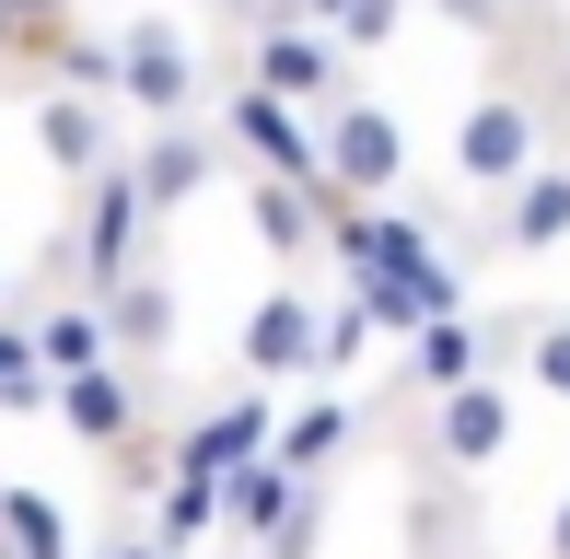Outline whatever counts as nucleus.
<instances>
[{
    "instance_id": "nucleus-22",
    "label": "nucleus",
    "mask_w": 570,
    "mask_h": 559,
    "mask_svg": "<svg viewBox=\"0 0 570 559\" xmlns=\"http://www.w3.org/2000/svg\"><path fill=\"white\" fill-rule=\"evenodd\" d=\"M303 12L326 23L338 47H396V23H407V0H303Z\"/></svg>"
},
{
    "instance_id": "nucleus-1",
    "label": "nucleus",
    "mask_w": 570,
    "mask_h": 559,
    "mask_svg": "<svg viewBox=\"0 0 570 559\" xmlns=\"http://www.w3.org/2000/svg\"><path fill=\"white\" fill-rule=\"evenodd\" d=\"M548 106H535L524 82H489V94H465V117H454V187L465 198H501L512 175H535L548 164Z\"/></svg>"
},
{
    "instance_id": "nucleus-9",
    "label": "nucleus",
    "mask_w": 570,
    "mask_h": 559,
    "mask_svg": "<svg viewBox=\"0 0 570 559\" xmlns=\"http://www.w3.org/2000/svg\"><path fill=\"white\" fill-rule=\"evenodd\" d=\"M59 420L82 431L94 454H128V443H140V362H117V350H106V362H70L59 373Z\"/></svg>"
},
{
    "instance_id": "nucleus-4",
    "label": "nucleus",
    "mask_w": 570,
    "mask_h": 559,
    "mask_svg": "<svg viewBox=\"0 0 570 559\" xmlns=\"http://www.w3.org/2000/svg\"><path fill=\"white\" fill-rule=\"evenodd\" d=\"M117 94L140 117H198V94H210V70H198L187 23L175 12H128L117 23Z\"/></svg>"
},
{
    "instance_id": "nucleus-24",
    "label": "nucleus",
    "mask_w": 570,
    "mask_h": 559,
    "mask_svg": "<svg viewBox=\"0 0 570 559\" xmlns=\"http://www.w3.org/2000/svg\"><path fill=\"white\" fill-rule=\"evenodd\" d=\"M373 339H384V326H373V303H361V292H338V303H326V373H350Z\"/></svg>"
},
{
    "instance_id": "nucleus-6",
    "label": "nucleus",
    "mask_w": 570,
    "mask_h": 559,
    "mask_svg": "<svg viewBox=\"0 0 570 559\" xmlns=\"http://www.w3.org/2000/svg\"><path fill=\"white\" fill-rule=\"evenodd\" d=\"M140 234H151V187H140V164L82 175V222H70V257L94 268V292H106L117 268H140Z\"/></svg>"
},
{
    "instance_id": "nucleus-17",
    "label": "nucleus",
    "mask_w": 570,
    "mask_h": 559,
    "mask_svg": "<svg viewBox=\"0 0 570 559\" xmlns=\"http://www.w3.org/2000/svg\"><path fill=\"white\" fill-rule=\"evenodd\" d=\"M222 501H233V467H198V454H175V478L151 490V537L164 548H198L222 524Z\"/></svg>"
},
{
    "instance_id": "nucleus-14",
    "label": "nucleus",
    "mask_w": 570,
    "mask_h": 559,
    "mask_svg": "<svg viewBox=\"0 0 570 559\" xmlns=\"http://www.w3.org/2000/svg\"><path fill=\"white\" fill-rule=\"evenodd\" d=\"M501 245H512V257H559V245H570V164H559V151L501 187Z\"/></svg>"
},
{
    "instance_id": "nucleus-20",
    "label": "nucleus",
    "mask_w": 570,
    "mask_h": 559,
    "mask_svg": "<svg viewBox=\"0 0 570 559\" xmlns=\"http://www.w3.org/2000/svg\"><path fill=\"white\" fill-rule=\"evenodd\" d=\"M36 350H47V373H70V362H106V303H47L36 315Z\"/></svg>"
},
{
    "instance_id": "nucleus-10",
    "label": "nucleus",
    "mask_w": 570,
    "mask_h": 559,
    "mask_svg": "<svg viewBox=\"0 0 570 559\" xmlns=\"http://www.w3.org/2000/svg\"><path fill=\"white\" fill-rule=\"evenodd\" d=\"M36 151L70 175V187H82V175H106V164H117L106 94H94V82H47V94H36Z\"/></svg>"
},
{
    "instance_id": "nucleus-28",
    "label": "nucleus",
    "mask_w": 570,
    "mask_h": 559,
    "mask_svg": "<svg viewBox=\"0 0 570 559\" xmlns=\"http://www.w3.org/2000/svg\"><path fill=\"white\" fill-rule=\"evenodd\" d=\"M548 559H570V490H559V513H548Z\"/></svg>"
},
{
    "instance_id": "nucleus-7",
    "label": "nucleus",
    "mask_w": 570,
    "mask_h": 559,
    "mask_svg": "<svg viewBox=\"0 0 570 559\" xmlns=\"http://www.w3.org/2000/svg\"><path fill=\"white\" fill-rule=\"evenodd\" d=\"M326 175H338V198H384L407 175V129L373 94H338V106H326Z\"/></svg>"
},
{
    "instance_id": "nucleus-21",
    "label": "nucleus",
    "mask_w": 570,
    "mask_h": 559,
    "mask_svg": "<svg viewBox=\"0 0 570 559\" xmlns=\"http://www.w3.org/2000/svg\"><path fill=\"white\" fill-rule=\"evenodd\" d=\"M350 431H361V420H350V396H303V409L279 420V454H292V467H326Z\"/></svg>"
},
{
    "instance_id": "nucleus-13",
    "label": "nucleus",
    "mask_w": 570,
    "mask_h": 559,
    "mask_svg": "<svg viewBox=\"0 0 570 559\" xmlns=\"http://www.w3.org/2000/svg\"><path fill=\"white\" fill-rule=\"evenodd\" d=\"M222 151H233V140H210L198 117H151V140H140V187H151V210H187V198L222 175Z\"/></svg>"
},
{
    "instance_id": "nucleus-11",
    "label": "nucleus",
    "mask_w": 570,
    "mask_h": 559,
    "mask_svg": "<svg viewBox=\"0 0 570 559\" xmlns=\"http://www.w3.org/2000/svg\"><path fill=\"white\" fill-rule=\"evenodd\" d=\"M94 303H106V339H117V362H140V373L164 362V350H175V326H187V315H175V280H164V268H117Z\"/></svg>"
},
{
    "instance_id": "nucleus-5",
    "label": "nucleus",
    "mask_w": 570,
    "mask_h": 559,
    "mask_svg": "<svg viewBox=\"0 0 570 559\" xmlns=\"http://www.w3.org/2000/svg\"><path fill=\"white\" fill-rule=\"evenodd\" d=\"M233 362H245L256 385H292V373H326V303L303 292V280L256 292V303H245V326H233Z\"/></svg>"
},
{
    "instance_id": "nucleus-27",
    "label": "nucleus",
    "mask_w": 570,
    "mask_h": 559,
    "mask_svg": "<svg viewBox=\"0 0 570 559\" xmlns=\"http://www.w3.org/2000/svg\"><path fill=\"white\" fill-rule=\"evenodd\" d=\"M233 23H268V12H303V0H222Z\"/></svg>"
},
{
    "instance_id": "nucleus-25",
    "label": "nucleus",
    "mask_w": 570,
    "mask_h": 559,
    "mask_svg": "<svg viewBox=\"0 0 570 559\" xmlns=\"http://www.w3.org/2000/svg\"><path fill=\"white\" fill-rule=\"evenodd\" d=\"M431 12H443V23H465V36H489V47L512 36V0H431Z\"/></svg>"
},
{
    "instance_id": "nucleus-23",
    "label": "nucleus",
    "mask_w": 570,
    "mask_h": 559,
    "mask_svg": "<svg viewBox=\"0 0 570 559\" xmlns=\"http://www.w3.org/2000/svg\"><path fill=\"white\" fill-rule=\"evenodd\" d=\"M524 385L548 396V409H570V315H535L524 326Z\"/></svg>"
},
{
    "instance_id": "nucleus-18",
    "label": "nucleus",
    "mask_w": 570,
    "mask_h": 559,
    "mask_svg": "<svg viewBox=\"0 0 570 559\" xmlns=\"http://www.w3.org/2000/svg\"><path fill=\"white\" fill-rule=\"evenodd\" d=\"M23 59H36L47 82H94V94H117V36H94V23H47Z\"/></svg>"
},
{
    "instance_id": "nucleus-26",
    "label": "nucleus",
    "mask_w": 570,
    "mask_h": 559,
    "mask_svg": "<svg viewBox=\"0 0 570 559\" xmlns=\"http://www.w3.org/2000/svg\"><path fill=\"white\" fill-rule=\"evenodd\" d=\"M106 559H187V548H164V537H117Z\"/></svg>"
},
{
    "instance_id": "nucleus-16",
    "label": "nucleus",
    "mask_w": 570,
    "mask_h": 559,
    "mask_svg": "<svg viewBox=\"0 0 570 559\" xmlns=\"http://www.w3.org/2000/svg\"><path fill=\"white\" fill-rule=\"evenodd\" d=\"M268 443H279V409H268V385H245V396H222V409H198L175 454H198V467H245V454H268Z\"/></svg>"
},
{
    "instance_id": "nucleus-2",
    "label": "nucleus",
    "mask_w": 570,
    "mask_h": 559,
    "mask_svg": "<svg viewBox=\"0 0 570 559\" xmlns=\"http://www.w3.org/2000/svg\"><path fill=\"white\" fill-rule=\"evenodd\" d=\"M222 140L245 151L256 175L338 187V175H326V117H315V106H292V94H268V82H233V94H222Z\"/></svg>"
},
{
    "instance_id": "nucleus-15",
    "label": "nucleus",
    "mask_w": 570,
    "mask_h": 559,
    "mask_svg": "<svg viewBox=\"0 0 570 559\" xmlns=\"http://www.w3.org/2000/svg\"><path fill=\"white\" fill-rule=\"evenodd\" d=\"M478 373H489V326L454 303V315H431L420 339H407V373H396V385L407 396H443V385H478Z\"/></svg>"
},
{
    "instance_id": "nucleus-3",
    "label": "nucleus",
    "mask_w": 570,
    "mask_h": 559,
    "mask_svg": "<svg viewBox=\"0 0 570 559\" xmlns=\"http://www.w3.org/2000/svg\"><path fill=\"white\" fill-rule=\"evenodd\" d=\"M245 82H268V94H292V106H338V94H350V47L338 36H326V23L315 12H268V23H245Z\"/></svg>"
},
{
    "instance_id": "nucleus-12",
    "label": "nucleus",
    "mask_w": 570,
    "mask_h": 559,
    "mask_svg": "<svg viewBox=\"0 0 570 559\" xmlns=\"http://www.w3.org/2000/svg\"><path fill=\"white\" fill-rule=\"evenodd\" d=\"M326 198H338V187H303V175H256V187H245V234L268 245L279 268H303V257L326 245Z\"/></svg>"
},
{
    "instance_id": "nucleus-19",
    "label": "nucleus",
    "mask_w": 570,
    "mask_h": 559,
    "mask_svg": "<svg viewBox=\"0 0 570 559\" xmlns=\"http://www.w3.org/2000/svg\"><path fill=\"white\" fill-rule=\"evenodd\" d=\"M36 409H59V373H47L36 326H12V315H0V420H36Z\"/></svg>"
},
{
    "instance_id": "nucleus-8",
    "label": "nucleus",
    "mask_w": 570,
    "mask_h": 559,
    "mask_svg": "<svg viewBox=\"0 0 570 559\" xmlns=\"http://www.w3.org/2000/svg\"><path fill=\"white\" fill-rule=\"evenodd\" d=\"M512 454V385L501 373H478V385H443L431 396V467H501Z\"/></svg>"
}]
</instances>
